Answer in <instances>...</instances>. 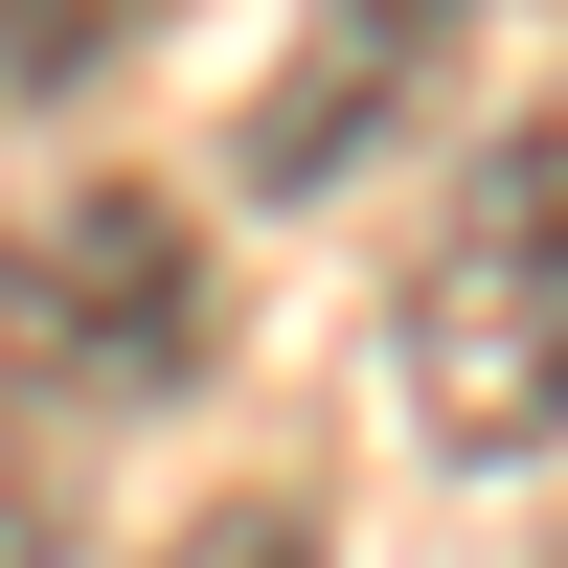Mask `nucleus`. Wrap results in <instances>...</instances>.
<instances>
[{
  "label": "nucleus",
  "instance_id": "nucleus-4",
  "mask_svg": "<svg viewBox=\"0 0 568 568\" xmlns=\"http://www.w3.org/2000/svg\"><path fill=\"white\" fill-rule=\"evenodd\" d=\"M69 524H91V387L0 273V568H69Z\"/></svg>",
  "mask_w": 568,
  "mask_h": 568
},
{
  "label": "nucleus",
  "instance_id": "nucleus-6",
  "mask_svg": "<svg viewBox=\"0 0 568 568\" xmlns=\"http://www.w3.org/2000/svg\"><path fill=\"white\" fill-rule=\"evenodd\" d=\"M160 568H318V500H205Z\"/></svg>",
  "mask_w": 568,
  "mask_h": 568
},
{
  "label": "nucleus",
  "instance_id": "nucleus-2",
  "mask_svg": "<svg viewBox=\"0 0 568 568\" xmlns=\"http://www.w3.org/2000/svg\"><path fill=\"white\" fill-rule=\"evenodd\" d=\"M455 69H478V0H318V23H296V69H273V91H251V136H227V160H251V205L364 182V160H387V136L433 114Z\"/></svg>",
  "mask_w": 568,
  "mask_h": 568
},
{
  "label": "nucleus",
  "instance_id": "nucleus-5",
  "mask_svg": "<svg viewBox=\"0 0 568 568\" xmlns=\"http://www.w3.org/2000/svg\"><path fill=\"white\" fill-rule=\"evenodd\" d=\"M136 23H160V0H0V91L45 114V91H91V69H114Z\"/></svg>",
  "mask_w": 568,
  "mask_h": 568
},
{
  "label": "nucleus",
  "instance_id": "nucleus-1",
  "mask_svg": "<svg viewBox=\"0 0 568 568\" xmlns=\"http://www.w3.org/2000/svg\"><path fill=\"white\" fill-rule=\"evenodd\" d=\"M387 364H409V433H433L455 478H500V455L568 433V114L478 136V182H455L433 251H409Z\"/></svg>",
  "mask_w": 568,
  "mask_h": 568
},
{
  "label": "nucleus",
  "instance_id": "nucleus-7",
  "mask_svg": "<svg viewBox=\"0 0 568 568\" xmlns=\"http://www.w3.org/2000/svg\"><path fill=\"white\" fill-rule=\"evenodd\" d=\"M546 568H568V524H546Z\"/></svg>",
  "mask_w": 568,
  "mask_h": 568
},
{
  "label": "nucleus",
  "instance_id": "nucleus-3",
  "mask_svg": "<svg viewBox=\"0 0 568 568\" xmlns=\"http://www.w3.org/2000/svg\"><path fill=\"white\" fill-rule=\"evenodd\" d=\"M23 273V318L69 342V387L91 409H160L182 364H205V251H182V205H136V182H91L45 251H0Z\"/></svg>",
  "mask_w": 568,
  "mask_h": 568
}]
</instances>
